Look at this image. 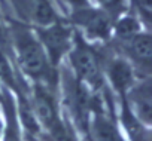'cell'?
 <instances>
[{"label": "cell", "instance_id": "1", "mask_svg": "<svg viewBox=\"0 0 152 141\" xmlns=\"http://www.w3.org/2000/svg\"><path fill=\"white\" fill-rule=\"evenodd\" d=\"M9 39L12 61L23 77H27L31 83L57 89L58 68L51 64L34 31L24 24H12L9 27Z\"/></svg>", "mask_w": 152, "mask_h": 141}, {"label": "cell", "instance_id": "2", "mask_svg": "<svg viewBox=\"0 0 152 141\" xmlns=\"http://www.w3.org/2000/svg\"><path fill=\"white\" fill-rule=\"evenodd\" d=\"M64 64L69 67L73 76L93 92L103 94L109 91L103 74L102 43H90L75 31L73 45L64 59Z\"/></svg>", "mask_w": 152, "mask_h": 141}, {"label": "cell", "instance_id": "3", "mask_svg": "<svg viewBox=\"0 0 152 141\" xmlns=\"http://www.w3.org/2000/svg\"><path fill=\"white\" fill-rule=\"evenodd\" d=\"M70 21L90 43H106L112 37L113 18L103 9H96L91 5L70 12Z\"/></svg>", "mask_w": 152, "mask_h": 141}, {"label": "cell", "instance_id": "4", "mask_svg": "<svg viewBox=\"0 0 152 141\" xmlns=\"http://www.w3.org/2000/svg\"><path fill=\"white\" fill-rule=\"evenodd\" d=\"M34 34L37 36L42 48L45 49L51 64L58 68L60 64L64 62L69 51L72 49L75 39L73 28L63 22L54 21L46 25H39L34 30Z\"/></svg>", "mask_w": 152, "mask_h": 141}, {"label": "cell", "instance_id": "5", "mask_svg": "<svg viewBox=\"0 0 152 141\" xmlns=\"http://www.w3.org/2000/svg\"><path fill=\"white\" fill-rule=\"evenodd\" d=\"M112 49L121 55L134 68L139 77H151L152 65V40L149 31H140L128 40L109 43Z\"/></svg>", "mask_w": 152, "mask_h": 141}, {"label": "cell", "instance_id": "6", "mask_svg": "<svg viewBox=\"0 0 152 141\" xmlns=\"http://www.w3.org/2000/svg\"><path fill=\"white\" fill-rule=\"evenodd\" d=\"M85 141H127L119 126L116 111L106 107L96 108L88 122Z\"/></svg>", "mask_w": 152, "mask_h": 141}, {"label": "cell", "instance_id": "7", "mask_svg": "<svg viewBox=\"0 0 152 141\" xmlns=\"http://www.w3.org/2000/svg\"><path fill=\"white\" fill-rule=\"evenodd\" d=\"M130 111L146 126L152 123V85L151 77L137 79L127 91L124 98Z\"/></svg>", "mask_w": 152, "mask_h": 141}, {"label": "cell", "instance_id": "8", "mask_svg": "<svg viewBox=\"0 0 152 141\" xmlns=\"http://www.w3.org/2000/svg\"><path fill=\"white\" fill-rule=\"evenodd\" d=\"M118 122L127 141H152L151 126L142 123L127 107L124 100H118Z\"/></svg>", "mask_w": 152, "mask_h": 141}, {"label": "cell", "instance_id": "9", "mask_svg": "<svg viewBox=\"0 0 152 141\" xmlns=\"http://www.w3.org/2000/svg\"><path fill=\"white\" fill-rule=\"evenodd\" d=\"M143 31L140 21L134 15H119L113 21L112 28V42H124L136 36L137 33Z\"/></svg>", "mask_w": 152, "mask_h": 141}, {"label": "cell", "instance_id": "10", "mask_svg": "<svg viewBox=\"0 0 152 141\" xmlns=\"http://www.w3.org/2000/svg\"><path fill=\"white\" fill-rule=\"evenodd\" d=\"M130 3L136 12V18L143 24L148 30L151 27V17H152V0H130Z\"/></svg>", "mask_w": 152, "mask_h": 141}, {"label": "cell", "instance_id": "11", "mask_svg": "<svg viewBox=\"0 0 152 141\" xmlns=\"http://www.w3.org/2000/svg\"><path fill=\"white\" fill-rule=\"evenodd\" d=\"M100 9L107 12L113 20H116L125 9V0H96Z\"/></svg>", "mask_w": 152, "mask_h": 141}, {"label": "cell", "instance_id": "12", "mask_svg": "<svg viewBox=\"0 0 152 141\" xmlns=\"http://www.w3.org/2000/svg\"><path fill=\"white\" fill-rule=\"evenodd\" d=\"M63 2L70 8V12L76 11V9H82V8L90 6V0H63Z\"/></svg>", "mask_w": 152, "mask_h": 141}, {"label": "cell", "instance_id": "13", "mask_svg": "<svg viewBox=\"0 0 152 141\" xmlns=\"http://www.w3.org/2000/svg\"><path fill=\"white\" fill-rule=\"evenodd\" d=\"M26 134V132H24ZM26 141H42L40 138H37V137H33V135H28V134H26Z\"/></svg>", "mask_w": 152, "mask_h": 141}, {"label": "cell", "instance_id": "14", "mask_svg": "<svg viewBox=\"0 0 152 141\" xmlns=\"http://www.w3.org/2000/svg\"><path fill=\"white\" fill-rule=\"evenodd\" d=\"M2 110V108H0ZM3 125H5V120H3V114L0 113V138H2V132H3Z\"/></svg>", "mask_w": 152, "mask_h": 141}, {"label": "cell", "instance_id": "15", "mask_svg": "<svg viewBox=\"0 0 152 141\" xmlns=\"http://www.w3.org/2000/svg\"><path fill=\"white\" fill-rule=\"evenodd\" d=\"M2 86L3 85H2V82H0V101H2Z\"/></svg>", "mask_w": 152, "mask_h": 141}]
</instances>
